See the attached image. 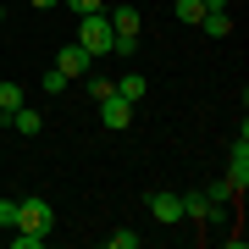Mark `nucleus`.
I'll use <instances>...</instances> for the list:
<instances>
[{
  "mask_svg": "<svg viewBox=\"0 0 249 249\" xmlns=\"http://www.w3.org/2000/svg\"><path fill=\"white\" fill-rule=\"evenodd\" d=\"M0 22H6V6H0Z\"/></svg>",
  "mask_w": 249,
  "mask_h": 249,
  "instance_id": "21",
  "label": "nucleus"
},
{
  "mask_svg": "<svg viewBox=\"0 0 249 249\" xmlns=\"http://www.w3.org/2000/svg\"><path fill=\"white\" fill-rule=\"evenodd\" d=\"M89 94H94V100H106V94H116V83H111V78H94V83H89Z\"/></svg>",
  "mask_w": 249,
  "mask_h": 249,
  "instance_id": "19",
  "label": "nucleus"
},
{
  "mask_svg": "<svg viewBox=\"0 0 249 249\" xmlns=\"http://www.w3.org/2000/svg\"><path fill=\"white\" fill-rule=\"evenodd\" d=\"M232 194H238V188H232V178H222V183H211V188H205V199H211V205H227Z\"/></svg>",
  "mask_w": 249,
  "mask_h": 249,
  "instance_id": "12",
  "label": "nucleus"
},
{
  "mask_svg": "<svg viewBox=\"0 0 249 249\" xmlns=\"http://www.w3.org/2000/svg\"><path fill=\"white\" fill-rule=\"evenodd\" d=\"M39 244H45V238H39V232H22V227L11 232V249H39Z\"/></svg>",
  "mask_w": 249,
  "mask_h": 249,
  "instance_id": "16",
  "label": "nucleus"
},
{
  "mask_svg": "<svg viewBox=\"0 0 249 249\" xmlns=\"http://www.w3.org/2000/svg\"><path fill=\"white\" fill-rule=\"evenodd\" d=\"M100 116H106V127H111V133H122V127L133 122V100H122V94H106V100H100Z\"/></svg>",
  "mask_w": 249,
  "mask_h": 249,
  "instance_id": "5",
  "label": "nucleus"
},
{
  "mask_svg": "<svg viewBox=\"0 0 249 249\" xmlns=\"http://www.w3.org/2000/svg\"><path fill=\"white\" fill-rule=\"evenodd\" d=\"M111 249H139V232H127V227H116V232H111Z\"/></svg>",
  "mask_w": 249,
  "mask_h": 249,
  "instance_id": "17",
  "label": "nucleus"
},
{
  "mask_svg": "<svg viewBox=\"0 0 249 249\" xmlns=\"http://www.w3.org/2000/svg\"><path fill=\"white\" fill-rule=\"evenodd\" d=\"M150 216H155L160 227L183 222V194H172V188H155V194H150Z\"/></svg>",
  "mask_w": 249,
  "mask_h": 249,
  "instance_id": "3",
  "label": "nucleus"
},
{
  "mask_svg": "<svg viewBox=\"0 0 249 249\" xmlns=\"http://www.w3.org/2000/svg\"><path fill=\"white\" fill-rule=\"evenodd\" d=\"M199 28H205L211 39H227V34H232V17H227V11H205V17H199Z\"/></svg>",
  "mask_w": 249,
  "mask_h": 249,
  "instance_id": "10",
  "label": "nucleus"
},
{
  "mask_svg": "<svg viewBox=\"0 0 249 249\" xmlns=\"http://www.w3.org/2000/svg\"><path fill=\"white\" fill-rule=\"evenodd\" d=\"M183 216H188V222H222V205L205 199V188H188V194H183Z\"/></svg>",
  "mask_w": 249,
  "mask_h": 249,
  "instance_id": "4",
  "label": "nucleus"
},
{
  "mask_svg": "<svg viewBox=\"0 0 249 249\" xmlns=\"http://www.w3.org/2000/svg\"><path fill=\"white\" fill-rule=\"evenodd\" d=\"M0 227H17V199H0Z\"/></svg>",
  "mask_w": 249,
  "mask_h": 249,
  "instance_id": "18",
  "label": "nucleus"
},
{
  "mask_svg": "<svg viewBox=\"0 0 249 249\" xmlns=\"http://www.w3.org/2000/svg\"><path fill=\"white\" fill-rule=\"evenodd\" d=\"M67 83H72V78H67V72H61V67H50V72H45V94H61V89H67Z\"/></svg>",
  "mask_w": 249,
  "mask_h": 249,
  "instance_id": "14",
  "label": "nucleus"
},
{
  "mask_svg": "<svg viewBox=\"0 0 249 249\" xmlns=\"http://www.w3.org/2000/svg\"><path fill=\"white\" fill-rule=\"evenodd\" d=\"M17 227H22V232H39V238H50V227H55V205H50L45 194L17 199Z\"/></svg>",
  "mask_w": 249,
  "mask_h": 249,
  "instance_id": "2",
  "label": "nucleus"
},
{
  "mask_svg": "<svg viewBox=\"0 0 249 249\" xmlns=\"http://www.w3.org/2000/svg\"><path fill=\"white\" fill-rule=\"evenodd\" d=\"M67 11H78V17H89V11H106V0H61Z\"/></svg>",
  "mask_w": 249,
  "mask_h": 249,
  "instance_id": "15",
  "label": "nucleus"
},
{
  "mask_svg": "<svg viewBox=\"0 0 249 249\" xmlns=\"http://www.w3.org/2000/svg\"><path fill=\"white\" fill-rule=\"evenodd\" d=\"M78 45L89 50V55H111L116 50V28L106 11H89V17H78Z\"/></svg>",
  "mask_w": 249,
  "mask_h": 249,
  "instance_id": "1",
  "label": "nucleus"
},
{
  "mask_svg": "<svg viewBox=\"0 0 249 249\" xmlns=\"http://www.w3.org/2000/svg\"><path fill=\"white\" fill-rule=\"evenodd\" d=\"M17 106H22V89H17V83H0V116L11 122V111H17Z\"/></svg>",
  "mask_w": 249,
  "mask_h": 249,
  "instance_id": "11",
  "label": "nucleus"
},
{
  "mask_svg": "<svg viewBox=\"0 0 249 249\" xmlns=\"http://www.w3.org/2000/svg\"><path fill=\"white\" fill-rule=\"evenodd\" d=\"M227 178H232V188H249V144H244V133H238V144H232Z\"/></svg>",
  "mask_w": 249,
  "mask_h": 249,
  "instance_id": "7",
  "label": "nucleus"
},
{
  "mask_svg": "<svg viewBox=\"0 0 249 249\" xmlns=\"http://www.w3.org/2000/svg\"><path fill=\"white\" fill-rule=\"evenodd\" d=\"M11 127H17L22 139H39V133H45V116H39L34 106H17V111H11Z\"/></svg>",
  "mask_w": 249,
  "mask_h": 249,
  "instance_id": "8",
  "label": "nucleus"
},
{
  "mask_svg": "<svg viewBox=\"0 0 249 249\" xmlns=\"http://www.w3.org/2000/svg\"><path fill=\"white\" fill-rule=\"evenodd\" d=\"M144 89H150V78H144V72H127V78H116V94H122V100H144Z\"/></svg>",
  "mask_w": 249,
  "mask_h": 249,
  "instance_id": "9",
  "label": "nucleus"
},
{
  "mask_svg": "<svg viewBox=\"0 0 249 249\" xmlns=\"http://www.w3.org/2000/svg\"><path fill=\"white\" fill-rule=\"evenodd\" d=\"M34 6H55V0H34Z\"/></svg>",
  "mask_w": 249,
  "mask_h": 249,
  "instance_id": "20",
  "label": "nucleus"
},
{
  "mask_svg": "<svg viewBox=\"0 0 249 249\" xmlns=\"http://www.w3.org/2000/svg\"><path fill=\"white\" fill-rule=\"evenodd\" d=\"M172 11H178L183 22H199V17H205V0H178V6H172Z\"/></svg>",
  "mask_w": 249,
  "mask_h": 249,
  "instance_id": "13",
  "label": "nucleus"
},
{
  "mask_svg": "<svg viewBox=\"0 0 249 249\" xmlns=\"http://www.w3.org/2000/svg\"><path fill=\"white\" fill-rule=\"evenodd\" d=\"M89 61H94V55H89V50H83V45H78V39H72V45L61 50V61H55V67H61V72H67V78H83V72H89Z\"/></svg>",
  "mask_w": 249,
  "mask_h": 249,
  "instance_id": "6",
  "label": "nucleus"
}]
</instances>
